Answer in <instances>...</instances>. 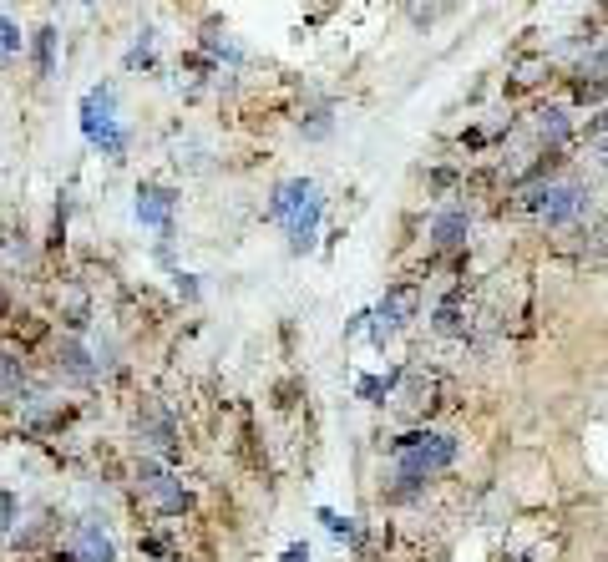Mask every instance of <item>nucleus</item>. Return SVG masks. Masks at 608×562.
Here are the masks:
<instances>
[{"label": "nucleus", "mask_w": 608, "mask_h": 562, "mask_svg": "<svg viewBox=\"0 0 608 562\" xmlns=\"http://www.w3.org/2000/svg\"><path fill=\"white\" fill-rule=\"evenodd\" d=\"M456 451H462V446H456V436H446V431H406V436H396L386 446L391 471H396V497L421 492L426 481H436L441 471H451Z\"/></svg>", "instance_id": "obj_1"}, {"label": "nucleus", "mask_w": 608, "mask_h": 562, "mask_svg": "<svg viewBox=\"0 0 608 562\" xmlns=\"http://www.w3.org/2000/svg\"><path fill=\"white\" fill-rule=\"evenodd\" d=\"M588 203H593V188L578 183V178H553V183H538V188H522V198H517V208L532 213L543 228L578 223L588 213Z\"/></svg>", "instance_id": "obj_2"}, {"label": "nucleus", "mask_w": 608, "mask_h": 562, "mask_svg": "<svg viewBox=\"0 0 608 562\" xmlns=\"http://www.w3.org/2000/svg\"><path fill=\"white\" fill-rule=\"evenodd\" d=\"M82 137L102 152V157H117L127 152V127L117 117V87L112 82H97L87 97H82Z\"/></svg>", "instance_id": "obj_3"}, {"label": "nucleus", "mask_w": 608, "mask_h": 562, "mask_svg": "<svg viewBox=\"0 0 608 562\" xmlns=\"http://www.w3.org/2000/svg\"><path fill=\"white\" fill-rule=\"evenodd\" d=\"M421 314V284H391L386 294H380V304L370 309V340H375V350H386V340L396 335V330H406L411 319Z\"/></svg>", "instance_id": "obj_4"}, {"label": "nucleus", "mask_w": 608, "mask_h": 562, "mask_svg": "<svg viewBox=\"0 0 608 562\" xmlns=\"http://www.w3.org/2000/svg\"><path fill=\"white\" fill-rule=\"evenodd\" d=\"M137 492H142V502H152L163 517H183V512H188L183 481H178L158 456H142V461H137Z\"/></svg>", "instance_id": "obj_5"}, {"label": "nucleus", "mask_w": 608, "mask_h": 562, "mask_svg": "<svg viewBox=\"0 0 608 562\" xmlns=\"http://www.w3.org/2000/svg\"><path fill=\"white\" fill-rule=\"evenodd\" d=\"M66 557L71 562H117V542L97 517H82L66 527Z\"/></svg>", "instance_id": "obj_6"}, {"label": "nucleus", "mask_w": 608, "mask_h": 562, "mask_svg": "<svg viewBox=\"0 0 608 562\" xmlns=\"http://www.w3.org/2000/svg\"><path fill=\"white\" fill-rule=\"evenodd\" d=\"M173 208H178V193H173L168 183H137V203H132V213H137L142 228H158V233H163V244L173 238Z\"/></svg>", "instance_id": "obj_7"}, {"label": "nucleus", "mask_w": 608, "mask_h": 562, "mask_svg": "<svg viewBox=\"0 0 608 562\" xmlns=\"http://www.w3.org/2000/svg\"><path fill=\"white\" fill-rule=\"evenodd\" d=\"M137 441H142L152 456H158V461H178V456H183L178 426H173V416L158 411V406H142V416H137Z\"/></svg>", "instance_id": "obj_8"}, {"label": "nucleus", "mask_w": 608, "mask_h": 562, "mask_svg": "<svg viewBox=\"0 0 608 562\" xmlns=\"http://www.w3.org/2000/svg\"><path fill=\"white\" fill-rule=\"evenodd\" d=\"M315 198H320V188H315L310 178H289V183H279V188L269 193V208H264V218L289 228V223H294L304 208H310Z\"/></svg>", "instance_id": "obj_9"}, {"label": "nucleus", "mask_w": 608, "mask_h": 562, "mask_svg": "<svg viewBox=\"0 0 608 562\" xmlns=\"http://www.w3.org/2000/svg\"><path fill=\"white\" fill-rule=\"evenodd\" d=\"M467 238H472V208H462V203L436 208V218H431V249L451 254V249H462Z\"/></svg>", "instance_id": "obj_10"}, {"label": "nucleus", "mask_w": 608, "mask_h": 562, "mask_svg": "<svg viewBox=\"0 0 608 562\" xmlns=\"http://www.w3.org/2000/svg\"><path fill=\"white\" fill-rule=\"evenodd\" d=\"M97 360H92V350L76 340V335H66L61 345H56V380H66V385H97Z\"/></svg>", "instance_id": "obj_11"}, {"label": "nucleus", "mask_w": 608, "mask_h": 562, "mask_svg": "<svg viewBox=\"0 0 608 562\" xmlns=\"http://www.w3.org/2000/svg\"><path fill=\"white\" fill-rule=\"evenodd\" d=\"M401 380H406V385L396 390V411H401L406 421H421V416L436 406V385H431V375H421V370H406Z\"/></svg>", "instance_id": "obj_12"}, {"label": "nucleus", "mask_w": 608, "mask_h": 562, "mask_svg": "<svg viewBox=\"0 0 608 562\" xmlns=\"http://www.w3.org/2000/svg\"><path fill=\"white\" fill-rule=\"evenodd\" d=\"M36 269V244H31V233L26 228H11L6 238H0V274L6 279H21Z\"/></svg>", "instance_id": "obj_13"}, {"label": "nucleus", "mask_w": 608, "mask_h": 562, "mask_svg": "<svg viewBox=\"0 0 608 562\" xmlns=\"http://www.w3.org/2000/svg\"><path fill=\"white\" fill-rule=\"evenodd\" d=\"M532 132H538V142L548 147V152H563V142L573 137V117H568V107H538V117H532Z\"/></svg>", "instance_id": "obj_14"}, {"label": "nucleus", "mask_w": 608, "mask_h": 562, "mask_svg": "<svg viewBox=\"0 0 608 562\" xmlns=\"http://www.w3.org/2000/svg\"><path fill=\"white\" fill-rule=\"evenodd\" d=\"M320 213H325V198H315L310 208H304L294 223H289V254L299 259V254H315V244H320Z\"/></svg>", "instance_id": "obj_15"}, {"label": "nucleus", "mask_w": 608, "mask_h": 562, "mask_svg": "<svg viewBox=\"0 0 608 562\" xmlns=\"http://www.w3.org/2000/svg\"><path fill=\"white\" fill-rule=\"evenodd\" d=\"M578 259L583 264H608V213H593L578 228Z\"/></svg>", "instance_id": "obj_16"}, {"label": "nucleus", "mask_w": 608, "mask_h": 562, "mask_svg": "<svg viewBox=\"0 0 608 562\" xmlns=\"http://www.w3.org/2000/svg\"><path fill=\"white\" fill-rule=\"evenodd\" d=\"M26 395H31V380H26L21 355H6V350H0V406H21Z\"/></svg>", "instance_id": "obj_17"}, {"label": "nucleus", "mask_w": 608, "mask_h": 562, "mask_svg": "<svg viewBox=\"0 0 608 562\" xmlns=\"http://www.w3.org/2000/svg\"><path fill=\"white\" fill-rule=\"evenodd\" d=\"M431 330L436 335H446V340H467V330H472V319H467V309H462V299H441L436 304V314H431Z\"/></svg>", "instance_id": "obj_18"}, {"label": "nucleus", "mask_w": 608, "mask_h": 562, "mask_svg": "<svg viewBox=\"0 0 608 562\" xmlns=\"http://www.w3.org/2000/svg\"><path fill=\"white\" fill-rule=\"evenodd\" d=\"M401 375L406 370H391V375H360V400H370V406H386V400L396 395V385H401Z\"/></svg>", "instance_id": "obj_19"}, {"label": "nucleus", "mask_w": 608, "mask_h": 562, "mask_svg": "<svg viewBox=\"0 0 608 562\" xmlns=\"http://www.w3.org/2000/svg\"><path fill=\"white\" fill-rule=\"evenodd\" d=\"M56 26H41L31 36V51H36V76H56Z\"/></svg>", "instance_id": "obj_20"}, {"label": "nucleus", "mask_w": 608, "mask_h": 562, "mask_svg": "<svg viewBox=\"0 0 608 562\" xmlns=\"http://www.w3.org/2000/svg\"><path fill=\"white\" fill-rule=\"evenodd\" d=\"M320 522H325L330 537H340V542H360V522H355V517H340V512L320 507Z\"/></svg>", "instance_id": "obj_21"}, {"label": "nucleus", "mask_w": 608, "mask_h": 562, "mask_svg": "<svg viewBox=\"0 0 608 562\" xmlns=\"http://www.w3.org/2000/svg\"><path fill=\"white\" fill-rule=\"evenodd\" d=\"M152 41H158V31L147 26V31L132 41V51H127V71H147V66H152Z\"/></svg>", "instance_id": "obj_22"}, {"label": "nucleus", "mask_w": 608, "mask_h": 562, "mask_svg": "<svg viewBox=\"0 0 608 562\" xmlns=\"http://www.w3.org/2000/svg\"><path fill=\"white\" fill-rule=\"evenodd\" d=\"M299 132H304V137H315V142H320V137H330V132H335V117H330V107H315L310 117H299Z\"/></svg>", "instance_id": "obj_23"}, {"label": "nucleus", "mask_w": 608, "mask_h": 562, "mask_svg": "<svg viewBox=\"0 0 608 562\" xmlns=\"http://www.w3.org/2000/svg\"><path fill=\"white\" fill-rule=\"evenodd\" d=\"M16 517H21V502H16V492H11V487H0V537H11Z\"/></svg>", "instance_id": "obj_24"}, {"label": "nucleus", "mask_w": 608, "mask_h": 562, "mask_svg": "<svg viewBox=\"0 0 608 562\" xmlns=\"http://www.w3.org/2000/svg\"><path fill=\"white\" fill-rule=\"evenodd\" d=\"M0 51H6V56L21 51V26H16L11 16H0Z\"/></svg>", "instance_id": "obj_25"}, {"label": "nucleus", "mask_w": 608, "mask_h": 562, "mask_svg": "<svg viewBox=\"0 0 608 562\" xmlns=\"http://www.w3.org/2000/svg\"><path fill=\"white\" fill-rule=\"evenodd\" d=\"M173 279H178V294H183V299H198V274H183V269H178Z\"/></svg>", "instance_id": "obj_26"}, {"label": "nucleus", "mask_w": 608, "mask_h": 562, "mask_svg": "<svg viewBox=\"0 0 608 562\" xmlns=\"http://www.w3.org/2000/svg\"><path fill=\"white\" fill-rule=\"evenodd\" d=\"M284 562H310V542H289L284 547Z\"/></svg>", "instance_id": "obj_27"}, {"label": "nucleus", "mask_w": 608, "mask_h": 562, "mask_svg": "<svg viewBox=\"0 0 608 562\" xmlns=\"http://www.w3.org/2000/svg\"><path fill=\"white\" fill-rule=\"evenodd\" d=\"M593 147H598V157H603V163H608V132H603V137H598Z\"/></svg>", "instance_id": "obj_28"}, {"label": "nucleus", "mask_w": 608, "mask_h": 562, "mask_svg": "<svg viewBox=\"0 0 608 562\" xmlns=\"http://www.w3.org/2000/svg\"><path fill=\"white\" fill-rule=\"evenodd\" d=\"M0 319H6V294H0Z\"/></svg>", "instance_id": "obj_29"}, {"label": "nucleus", "mask_w": 608, "mask_h": 562, "mask_svg": "<svg viewBox=\"0 0 608 562\" xmlns=\"http://www.w3.org/2000/svg\"><path fill=\"white\" fill-rule=\"evenodd\" d=\"M0 411H6V406H0Z\"/></svg>", "instance_id": "obj_30"}]
</instances>
